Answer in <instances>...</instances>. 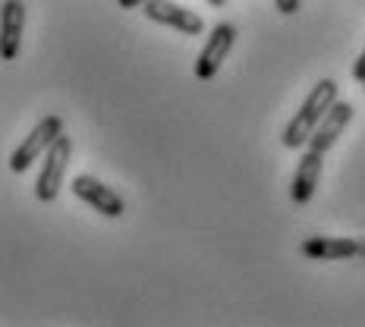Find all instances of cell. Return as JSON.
Listing matches in <instances>:
<instances>
[{"instance_id":"9a60e30c","label":"cell","mask_w":365,"mask_h":327,"mask_svg":"<svg viewBox=\"0 0 365 327\" xmlns=\"http://www.w3.org/2000/svg\"><path fill=\"white\" fill-rule=\"evenodd\" d=\"M362 85H365V82H362Z\"/></svg>"},{"instance_id":"6da1fadb","label":"cell","mask_w":365,"mask_h":327,"mask_svg":"<svg viewBox=\"0 0 365 327\" xmlns=\"http://www.w3.org/2000/svg\"><path fill=\"white\" fill-rule=\"evenodd\" d=\"M337 101V82L334 79H322L315 88L309 91V98L302 101V108L293 113V120L287 123L284 135H280V142H284V148H306L309 135L315 133V126L322 123V117L331 110V104Z\"/></svg>"},{"instance_id":"4fadbf2b","label":"cell","mask_w":365,"mask_h":327,"mask_svg":"<svg viewBox=\"0 0 365 327\" xmlns=\"http://www.w3.org/2000/svg\"><path fill=\"white\" fill-rule=\"evenodd\" d=\"M142 4H145V0H117L120 10H139Z\"/></svg>"},{"instance_id":"30bf717a","label":"cell","mask_w":365,"mask_h":327,"mask_svg":"<svg viewBox=\"0 0 365 327\" xmlns=\"http://www.w3.org/2000/svg\"><path fill=\"white\" fill-rule=\"evenodd\" d=\"M322 167H324L322 151L306 148V155L299 157V167H296V173H293V186H290V199L296 204L312 202V195H315V189H318V180H322Z\"/></svg>"},{"instance_id":"8fae6325","label":"cell","mask_w":365,"mask_h":327,"mask_svg":"<svg viewBox=\"0 0 365 327\" xmlns=\"http://www.w3.org/2000/svg\"><path fill=\"white\" fill-rule=\"evenodd\" d=\"M274 6H277L280 16H293V13H299V0H274Z\"/></svg>"},{"instance_id":"9c48e42d","label":"cell","mask_w":365,"mask_h":327,"mask_svg":"<svg viewBox=\"0 0 365 327\" xmlns=\"http://www.w3.org/2000/svg\"><path fill=\"white\" fill-rule=\"evenodd\" d=\"M302 255L315 261H340V258L365 255V239L356 237H309L302 242Z\"/></svg>"},{"instance_id":"7a4b0ae2","label":"cell","mask_w":365,"mask_h":327,"mask_svg":"<svg viewBox=\"0 0 365 327\" xmlns=\"http://www.w3.org/2000/svg\"><path fill=\"white\" fill-rule=\"evenodd\" d=\"M70 155H73V142L66 133H60L54 139V145L44 151V164L41 173L35 180V199L38 202H57L60 189H63V177H66V167H70Z\"/></svg>"},{"instance_id":"5bb4252c","label":"cell","mask_w":365,"mask_h":327,"mask_svg":"<svg viewBox=\"0 0 365 327\" xmlns=\"http://www.w3.org/2000/svg\"><path fill=\"white\" fill-rule=\"evenodd\" d=\"M208 4H211V6H224L227 0H208Z\"/></svg>"},{"instance_id":"5b68a950","label":"cell","mask_w":365,"mask_h":327,"mask_svg":"<svg viewBox=\"0 0 365 327\" xmlns=\"http://www.w3.org/2000/svg\"><path fill=\"white\" fill-rule=\"evenodd\" d=\"M142 16L158 22V26L173 28V32H180V35L195 38V35L205 32V22H202L199 13L186 10V6L173 4V0H145V4H142Z\"/></svg>"},{"instance_id":"277c9868","label":"cell","mask_w":365,"mask_h":327,"mask_svg":"<svg viewBox=\"0 0 365 327\" xmlns=\"http://www.w3.org/2000/svg\"><path fill=\"white\" fill-rule=\"evenodd\" d=\"M233 44H237V26H233V22H220V26L211 28L208 41H205V48L199 51V57H195V76H199L202 82L215 79L217 70L224 66L227 54L233 51Z\"/></svg>"},{"instance_id":"8992f818","label":"cell","mask_w":365,"mask_h":327,"mask_svg":"<svg viewBox=\"0 0 365 327\" xmlns=\"http://www.w3.org/2000/svg\"><path fill=\"white\" fill-rule=\"evenodd\" d=\"M70 189H73L76 199L86 202V204H91V208H95L98 214H104V217H110V220L123 217V211H126L123 199H120V195L113 192L110 186H104L101 180L88 177V173H79V177H73Z\"/></svg>"},{"instance_id":"3957f363","label":"cell","mask_w":365,"mask_h":327,"mask_svg":"<svg viewBox=\"0 0 365 327\" xmlns=\"http://www.w3.org/2000/svg\"><path fill=\"white\" fill-rule=\"evenodd\" d=\"M63 133V117H57V113H48V117H41L35 123L32 133L22 139V145L10 155V170L13 173H26L29 167H32L38 157H44V151L54 145V139Z\"/></svg>"},{"instance_id":"52a82bcc","label":"cell","mask_w":365,"mask_h":327,"mask_svg":"<svg viewBox=\"0 0 365 327\" xmlns=\"http://www.w3.org/2000/svg\"><path fill=\"white\" fill-rule=\"evenodd\" d=\"M353 104H346V101H334L331 104V110L322 117V123L315 126V133L309 135V142H306V148L312 151H322V155H328V151L337 145V139L344 135V129L349 126V120H353Z\"/></svg>"},{"instance_id":"7c38bea8","label":"cell","mask_w":365,"mask_h":327,"mask_svg":"<svg viewBox=\"0 0 365 327\" xmlns=\"http://www.w3.org/2000/svg\"><path fill=\"white\" fill-rule=\"evenodd\" d=\"M353 79L356 82H365V51L356 57V63H353Z\"/></svg>"},{"instance_id":"ba28073f","label":"cell","mask_w":365,"mask_h":327,"mask_svg":"<svg viewBox=\"0 0 365 327\" xmlns=\"http://www.w3.org/2000/svg\"><path fill=\"white\" fill-rule=\"evenodd\" d=\"M22 32H26V4L22 0H4L0 6V60H16L22 51Z\"/></svg>"}]
</instances>
